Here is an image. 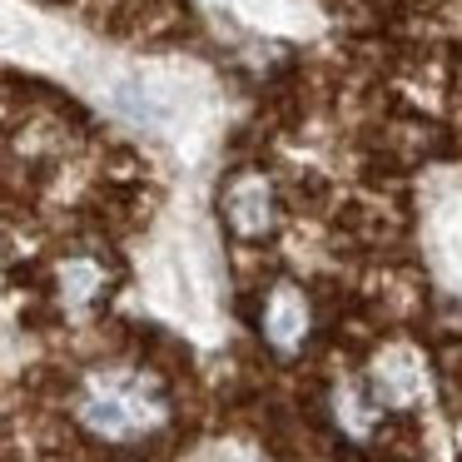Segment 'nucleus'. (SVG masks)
Returning <instances> with one entry per match:
<instances>
[{
	"mask_svg": "<svg viewBox=\"0 0 462 462\" xmlns=\"http://www.w3.org/2000/svg\"><path fill=\"white\" fill-rule=\"evenodd\" d=\"M75 418L100 442H140L164 428L170 398L144 368H95L75 393Z\"/></svg>",
	"mask_w": 462,
	"mask_h": 462,
	"instance_id": "nucleus-1",
	"label": "nucleus"
},
{
	"mask_svg": "<svg viewBox=\"0 0 462 462\" xmlns=\"http://www.w3.org/2000/svg\"><path fill=\"white\" fill-rule=\"evenodd\" d=\"M224 224H229L239 239H259L273 224V194L263 184V174H239L224 194Z\"/></svg>",
	"mask_w": 462,
	"mask_h": 462,
	"instance_id": "nucleus-2",
	"label": "nucleus"
},
{
	"mask_svg": "<svg viewBox=\"0 0 462 462\" xmlns=\"http://www.w3.org/2000/svg\"><path fill=\"white\" fill-rule=\"evenodd\" d=\"M263 338L279 353H293L303 338H309V299H303L293 283H279L263 303Z\"/></svg>",
	"mask_w": 462,
	"mask_h": 462,
	"instance_id": "nucleus-3",
	"label": "nucleus"
},
{
	"mask_svg": "<svg viewBox=\"0 0 462 462\" xmlns=\"http://www.w3.org/2000/svg\"><path fill=\"white\" fill-rule=\"evenodd\" d=\"M373 398L388 402V408H408L422 398V363L408 348H388L373 363Z\"/></svg>",
	"mask_w": 462,
	"mask_h": 462,
	"instance_id": "nucleus-4",
	"label": "nucleus"
},
{
	"mask_svg": "<svg viewBox=\"0 0 462 462\" xmlns=\"http://www.w3.org/2000/svg\"><path fill=\"white\" fill-rule=\"evenodd\" d=\"M105 293V263L90 259V254H75V259L60 263V299L70 309H90Z\"/></svg>",
	"mask_w": 462,
	"mask_h": 462,
	"instance_id": "nucleus-5",
	"label": "nucleus"
}]
</instances>
